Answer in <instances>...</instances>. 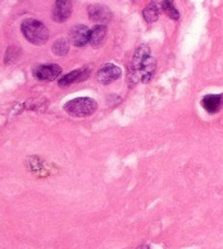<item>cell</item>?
<instances>
[{
    "instance_id": "cell-1",
    "label": "cell",
    "mask_w": 223,
    "mask_h": 249,
    "mask_svg": "<svg viewBox=\"0 0 223 249\" xmlns=\"http://www.w3.org/2000/svg\"><path fill=\"white\" fill-rule=\"evenodd\" d=\"M155 71V60L150 55V50L147 46H140L133 56L130 66L128 79L133 84L137 82H149Z\"/></svg>"
},
{
    "instance_id": "cell-2",
    "label": "cell",
    "mask_w": 223,
    "mask_h": 249,
    "mask_svg": "<svg viewBox=\"0 0 223 249\" xmlns=\"http://www.w3.org/2000/svg\"><path fill=\"white\" fill-rule=\"evenodd\" d=\"M21 31L24 37L34 45H43L48 41L49 33L46 26L41 21L26 19L21 24Z\"/></svg>"
},
{
    "instance_id": "cell-3",
    "label": "cell",
    "mask_w": 223,
    "mask_h": 249,
    "mask_svg": "<svg viewBox=\"0 0 223 249\" xmlns=\"http://www.w3.org/2000/svg\"><path fill=\"white\" fill-rule=\"evenodd\" d=\"M97 102L91 97H78L64 104V108L66 113L74 117L91 116L97 110Z\"/></svg>"
},
{
    "instance_id": "cell-4",
    "label": "cell",
    "mask_w": 223,
    "mask_h": 249,
    "mask_svg": "<svg viewBox=\"0 0 223 249\" xmlns=\"http://www.w3.org/2000/svg\"><path fill=\"white\" fill-rule=\"evenodd\" d=\"M122 71L113 64H106L97 72V80L101 84H110L121 77Z\"/></svg>"
},
{
    "instance_id": "cell-5",
    "label": "cell",
    "mask_w": 223,
    "mask_h": 249,
    "mask_svg": "<svg viewBox=\"0 0 223 249\" xmlns=\"http://www.w3.org/2000/svg\"><path fill=\"white\" fill-rule=\"evenodd\" d=\"M61 72V67L58 65H42L33 71L34 78L39 81H51L55 80Z\"/></svg>"
},
{
    "instance_id": "cell-6",
    "label": "cell",
    "mask_w": 223,
    "mask_h": 249,
    "mask_svg": "<svg viewBox=\"0 0 223 249\" xmlns=\"http://www.w3.org/2000/svg\"><path fill=\"white\" fill-rule=\"evenodd\" d=\"M72 13V0H56L52 10L53 20L58 23H62L69 19Z\"/></svg>"
},
{
    "instance_id": "cell-7",
    "label": "cell",
    "mask_w": 223,
    "mask_h": 249,
    "mask_svg": "<svg viewBox=\"0 0 223 249\" xmlns=\"http://www.w3.org/2000/svg\"><path fill=\"white\" fill-rule=\"evenodd\" d=\"M91 37V30H88L85 25L79 24L70 31V42L74 46L83 47L89 43Z\"/></svg>"
},
{
    "instance_id": "cell-8",
    "label": "cell",
    "mask_w": 223,
    "mask_h": 249,
    "mask_svg": "<svg viewBox=\"0 0 223 249\" xmlns=\"http://www.w3.org/2000/svg\"><path fill=\"white\" fill-rule=\"evenodd\" d=\"M89 73H91V71L87 68H81L71 71L70 73L64 75V77L59 80V86L61 88H66L70 87L71 84L84 81V80H86L88 78Z\"/></svg>"
},
{
    "instance_id": "cell-9",
    "label": "cell",
    "mask_w": 223,
    "mask_h": 249,
    "mask_svg": "<svg viewBox=\"0 0 223 249\" xmlns=\"http://www.w3.org/2000/svg\"><path fill=\"white\" fill-rule=\"evenodd\" d=\"M202 106L209 114H216L223 107V94H208L202 100Z\"/></svg>"
},
{
    "instance_id": "cell-10",
    "label": "cell",
    "mask_w": 223,
    "mask_h": 249,
    "mask_svg": "<svg viewBox=\"0 0 223 249\" xmlns=\"http://www.w3.org/2000/svg\"><path fill=\"white\" fill-rule=\"evenodd\" d=\"M88 16L93 21L107 22L110 20L111 11L101 4H94V6L88 7Z\"/></svg>"
},
{
    "instance_id": "cell-11",
    "label": "cell",
    "mask_w": 223,
    "mask_h": 249,
    "mask_svg": "<svg viewBox=\"0 0 223 249\" xmlns=\"http://www.w3.org/2000/svg\"><path fill=\"white\" fill-rule=\"evenodd\" d=\"M107 35V28L104 24L95 25L91 30V37H89V44L94 47H98L105 41Z\"/></svg>"
},
{
    "instance_id": "cell-12",
    "label": "cell",
    "mask_w": 223,
    "mask_h": 249,
    "mask_svg": "<svg viewBox=\"0 0 223 249\" xmlns=\"http://www.w3.org/2000/svg\"><path fill=\"white\" fill-rule=\"evenodd\" d=\"M29 170L33 173V174L37 175L39 177H46L49 175V170L47 166H45L43 161H39L37 158H31L29 160Z\"/></svg>"
},
{
    "instance_id": "cell-13",
    "label": "cell",
    "mask_w": 223,
    "mask_h": 249,
    "mask_svg": "<svg viewBox=\"0 0 223 249\" xmlns=\"http://www.w3.org/2000/svg\"><path fill=\"white\" fill-rule=\"evenodd\" d=\"M161 8L158 3H156L155 1H153L150 3L149 7H147L144 11H143V16H144V19L146 22L148 23H153V22L158 20L159 13Z\"/></svg>"
},
{
    "instance_id": "cell-14",
    "label": "cell",
    "mask_w": 223,
    "mask_h": 249,
    "mask_svg": "<svg viewBox=\"0 0 223 249\" xmlns=\"http://www.w3.org/2000/svg\"><path fill=\"white\" fill-rule=\"evenodd\" d=\"M53 54L57 56H64L69 52V42L64 38L57 39L52 45Z\"/></svg>"
},
{
    "instance_id": "cell-15",
    "label": "cell",
    "mask_w": 223,
    "mask_h": 249,
    "mask_svg": "<svg viewBox=\"0 0 223 249\" xmlns=\"http://www.w3.org/2000/svg\"><path fill=\"white\" fill-rule=\"evenodd\" d=\"M137 249H150V248L147 247V246H141V247H138Z\"/></svg>"
},
{
    "instance_id": "cell-16",
    "label": "cell",
    "mask_w": 223,
    "mask_h": 249,
    "mask_svg": "<svg viewBox=\"0 0 223 249\" xmlns=\"http://www.w3.org/2000/svg\"><path fill=\"white\" fill-rule=\"evenodd\" d=\"M164 1H170V2H172L173 0H164Z\"/></svg>"
}]
</instances>
